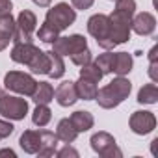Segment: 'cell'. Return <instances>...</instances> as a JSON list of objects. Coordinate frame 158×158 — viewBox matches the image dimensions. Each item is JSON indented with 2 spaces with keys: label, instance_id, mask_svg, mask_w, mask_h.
<instances>
[{
  "label": "cell",
  "instance_id": "obj_13",
  "mask_svg": "<svg viewBox=\"0 0 158 158\" xmlns=\"http://www.w3.org/2000/svg\"><path fill=\"white\" fill-rule=\"evenodd\" d=\"M37 52H39V48L34 43H15L13 48H11V60L15 63L28 65Z\"/></svg>",
  "mask_w": 158,
  "mask_h": 158
},
{
  "label": "cell",
  "instance_id": "obj_15",
  "mask_svg": "<svg viewBox=\"0 0 158 158\" xmlns=\"http://www.w3.org/2000/svg\"><path fill=\"white\" fill-rule=\"evenodd\" d=\"M19 145L24 152L37 154L39 145H41V130H24L21 139H19Z\"/></svg>",
  "mask_w": 158,
  "mask_h": 158
},
{
  "label": "cell",
  "instance_id": "obj_27",
  "mask_svg": "<svg viewBox=\"0 0 158 158\" xmlns=\"http://www.w3.org/2000/svg\"><path fill=\"white\" fill-rule=\"evenodd\" d=\"M80 76H84V78H89V80H95L97 84L102 80V71L95 65V63H88V65H82V69H80Z\"/></svg>",
  "mask_w": 158,
  "mask_h": 158
},
{
  "label": "cell",
  "instance_id": "obj_8",
  "mask_svg": "<svg viewBox=\"0 0 158 158\" xmlns=\"http://www.w3.org/2000/svg\"><path fill=\"white\" fill-rule=\"evenodd\" d=\"M88 48V39L80 34H73V35H65V37H58L52 43V50L58 52L60 56H73L78 50Z\"/></svg>",
  "mask_w": 158,
  "mask_h": 158
},
{
  "label": "cell",
  "instance_id": "obj_24",
  "mask_svg": "<svg viewBox=\"0 0 158 158\" xmlns=\"http://www.w3.org/2000/svg\"><path fill=\"white\" fill-rule=\"evenodd\" d=\"M158 101V88L156 84H145L141 86V89L138 91V102L139 104H156Z\"/></svg>",
  "mask_w": 158,
  "mask_h": 158
},
{
  "label": "cell",
  "instance_id": "obj_31",
  "mask_svg": "<svg viewBox=\"0 0 158 158\" xmlns=\"http://www.w3.org/2000/svg\"><path fill=\"white\" fill-rule=\"evenodd\" d=\"M54 154H56L58 158H67V156H71V158H78V151H76L74 147H71L69 143H65V147L60 149V151H56Z\"/></svg>",
  "mask_w": 158,
  "mask_h": 158
},
{
  "label": "cell",
  "instance_id": "obj_34",
  "mask_svg": "<svg viewBox=\"0 0 158 158\" xmlns=\"http://www.w3.org/2000/svg\"><path fill=\"white\" fill-rule=\"evenodd\" d=\"M149 76L152 82H158V61H149Z\"/></svg>",
  "mask_w": 158,
  "mask_h": 158
},
{
  "label": "cell",
  "instance_id": "obj_12",
  "mask_svg": "<svg viewBox=\"0 0 158 158\" xmlns=\"http://www.w3.org/2000/svg\"><path fill=\"white\" fill-rule=\"evenodd\" d=\"M156 28V19L152 13L149 11H141L136 17H132V24L130 30H134L138 35H151Z\"/></svg>",
  "mask_w": 158,
  "mask_h": 158
},
{
  "label": "cell",
  "instance_id": "obj_37",
  "mask_svg": "<svg viewBox=\"0 0 158 158\" xmlns=\"http://www.w3.org/2000/svg\"><path fill=\"white\" fill-rule=\"evenodd\" d=\"M0 154H10V156H13V158H15V152H13L11 149H2V151H0Z\"/></svg>",
  "mask_w": 158,
  "mask_h": 158
},
{
  "label": "cell",
  "instance_id": "obj_33",
  "mask_svg": "<svg viewBox=\"0 0 158 158\" xmlns=\"http://www.w3.org/2000/svg\"><path fill=\"white\" fill-rule=\"evenodd\" d=\"M95 0H71V4L76 8V10H89L93 6Z\"/></svg>",
  "mask_w": 158,
  "mask_h": 158
},
{
  "label": "cell",
  "instance_id": "obj_5",
  "mask_svg": "<svg viewBox=\"0 0 158 158\" xmlns=\"http://www.w3.org/2000/svg\"><path fill=\"white\" fill-rule=\"evenodd\" d=\"M28 114V102L23 97L17 95H0V115L10 119V121H21Z\"/></svg>",
  "mask_w": 158,
  "mask_h": 158
},
{
  "label": "cell",
  "instance_id": "obj_22",
  "mask_svg": "<svg viewBox=\"0 0 158 158\" xmlns=\"http://www.w3.org/2000/svg\"><path fill=\"white\" fill-rule=\"evenodd\" d=\"M56 136H58V139H61L63 143H73V141L76 139L78 132H76V128L73 127V123H71L69 117H67V119H61V121L58 123V127H56Z\"/></svg>",
  "mask_w": 158,
  "mask_h": 158
},
{
  "label": "cell",
  "instance_id": "obj_25",
  "mask_svg": "<svg viewBox=\"0 0 158 158\" xmlns=\"http://www.w3.org/2000/svg\"><path fill=\"white\" fill-rule=\"evenodd\" d=\"M50 119H52L50 108H48L47 104H37L35 110H34V114H32L34 125H35V127H47V125L50 123Z\"/></svg>",
  "mask_w": 158,
  "mask_h": 158
},
{
  "label": "cell",
  "instance_id": "obj_26",
  "mask_svg": "<svg viewBox=\"0 0 158 158\" xmlns=\"http://www.w3.org/2000/svg\"><path fill=\"white\" fill-rule=\"evenodd\" d=\"M37 37H39L43 43H50V45H52V43H54V41L60 37V32H58V30H54V28H52V26H50V24L45 21V23L39 26Z\"/></svg>",
  "mask_w": 158,
  "mask_h": 158
},
{
  "label": "cell",
  "instance_id": "obj_7",
  "mask_svg": "<svg viewBox=\"0 0 158 158\" xmlns=\"http://www.w3.org/2000/svg\"><path fill=\"white\" fill-rule=\"evenodd\" d=\"M89 143H91V149L102 158H121L123 156L121 149L115 145V138L110 132H104V130L95 132L91 136Z\"/></svg>",
  "mask_w": 158,
  "mask_h": 158
},
{
  "label": "cell",
  "instance_id": "obj_38",
  "mask_svg": "<svg viewBox=\"0 0 158 158\" xmlns=\"http://www.w3.org/2000/svg\"><path fill=\"white\" fill-rule=\"evenodd\" d=\"M0 95H2V89H0Z\"/></svg>",
  "mask_w": 158,
  "mask_h": 158
},
{
  "label": "cell",
  "instance_id": "obj_18",
  "mask_svg": "<svg viewBox=\"0 0 158 158\" xmlns=\"http://www.w3.org/2000/svg\"><path fill=\"white\" fill-rule=\"evenodd\" d=\"M132 56L128 52H114V67L112 73H115L117 76H125L132 71Z\"/></svg>",
  "mask_w": 158,
  "mask_h": 158
},
{
  "label": "cell",
  "instance_id": "obj_20",
  "mask_svg": "<svg viewBox=\"0 0 158 158\" xmlns=\"http://www.w3.org/2000/svg\"><path fill=\"white\" fill-rule=\"evenodd\" d=\"M30 97L35 104H48L50 101H54V88L48 82H37L35 89Z\"/></svg>",
  "mask_w": 158,
  "mask_h": 158
},
{
  "label": "cell",
  "instance_id": "obj_10",
  "mask_svg": "<svg viewBox=\"0 0 158 158\" xmlns=\"http://www.w3.org/2000/svg\"><path fill=\"white\" fill-rule=\"evenodd\" d=\"M128 125H130V130L138 136H145V134H151L154 128H156V117L152 112H147V110H138L130 115L128 119Z\"/></svg>",
  "mask_w": 158,
  "mask_h": 158
},
{
  "label": "cell",
  "instance_id": "obj_16",
  "mask_svg": "<svg viewBox=\"0 0 158 158\" xmlns=\"http://www.w3.org/2000/svg\"><path fill=\"white\" fill-rule=\"evenodd\" d=\"M69 119H71V123H73V127L76 128L78 134H80V132H88L95 125V119H93V115L88 110H76V112L71 114Z\"/></svg>",
  "mask_w": 158,
  "mask_h": 158
},
{
  "label": "cell",
  "instance_id": "obj_29",
  "mask_svg": "<svg viewBox=\"0 0 158 158\" xmlns=\"http://www.w3.org/2000/svg\"><path fill=\"white\" fill-rule=\"evenodd\" d=\"M71 61L78 67H82V65H88L91 61V50L89 48H84V50H78L76 54L71 56Z\"/></svg>",
  "mask_w": 158,
  "mask_h": 158
},
{
  "label": "cell",
  "instance_id": "obj_17",
  "mask_svg": "<svg viewBox=\"0 0 158 158\" xmlns=\"http://www.w3.org/2000/svg\"><path fill=\"white\" fill-rule=\"evenodd\" d=\"M74 84H76L78 99H84V101H95L97 91H99V88H97V82H95V80H89V78L80 76V78H78V82H74Z\"/></svg>",
  "mask_w": 158,
  "mask_h": 158
},
{
  "label": "cell",
  "instance_id": "obj_14",
  "mask_svg": "<svg viewBox=\"0 0 158 158\" xmlns=\"http://www.w3.org/2000/svg\"><path fill=\"white\" fill-rule=\"evenodd\" d=\"M13 32H15V19L11 13L0 15V52L4 48H8L10 41L13 39Z\"/></svg>",
  "mask_w": 158,
  "mask_h": 158
},
{
  "label": "cell",
  "instance_id": "obj_6",
  "mask_svg": "<svg viewBox=\"0 0 158 158\" xmlns=\"http://www.w3.org/2000/svg\"><path fill=\"white\" fill-rule=\"evenodd\" d=\"M37 28V17L30 10H23L15 21V32H13V43H32V35Z\"/></svg>",
  "mask_w": 158,
  "mask_h": 158
},
{
  "label": "cell",
  "instance_id": "obj_1",
  "mask_svg": "<svg viewBox=\"0 0 158 158\" xmlns=\"http://www.w3.org/2000/svg\"><path fill=\"white\" fill-rule=\"evenodd\" d=\"M130 89H132V84H130L128 78L117 76V78H114L110 84H106L104 88H101V89L97 91L95 101L99 102L101 108L112 110V108L119 106V104L130 95Z\"/></svg>",
  "mask_w": 158,
  "mask_h": 158
},
{
  "label": "cell",
  "instance_id": "obj_11",
  "mask_svg": "<svg viewBox=\"0 0 158 158\" xmlns=\"http://www.w3.org/2000/svg\"><path fill=\"white\" fill-rule=\"evenodd\" d=\"M54 97H56V101H58V104H60V106H63V108L73 106V104L78 101L76 84H74L73 80H65V82H61V84L56 88Z\"/></svg>",
  "mask_w": 158,
  "mask_h": 158
},
{
  "label": "cell",
  "instance_id": "obj_21",
  "mask_svg": "<svg viewBox=\"0 0 158 158\" xmlns=\"http://www.w3.org/2000/svg\"><path fill=\"white\" fill-rule=\"evenodd\" d=\"M48 54V76L50 78H61L63 76V73H65V63H63V56H60L58 52H54V50H48L47 52Z\"/></svg>",
  "mask_w": 158,
  "mask_h": 158
},
{
  "label": "cell",
  "instance_id": "obj_36",
  "mask_svg": "<svg viewBox=\"0 0 158 158\" xmlns=\"http://www.w3.org/2000/svg\"><path fill=\"white\" fill-rule=\"evenodd\" d=\"M32 2H34L35 6H39V8H47V6H50L52 0H32Z\"/></svg>",
  "mask_w": 158,
  "mask_h": 158
},
{
  "label": "cell",
  "instance_id": "obj_2",
  "mask_svg": "<svg viewBox=\"0 0 158 158\" xmlns=\"http://www.w3.org/2000/svg\"><path fill=\"white\" fill-rule=\"evenodd\" d=\"M110 28H108V39H106V50H112L117 45H123L130 39V24L132 15L123 13L119 10H114L112 15H108Z\"/></svg>",
  "mask_w": 158,
  "mask_h": 158
},
{
  "label": "cell",
  "instance_id": "obj_32",
  "mask_svg": "<svg viewBox=\"0 0 158 158\" xmlns=\"http://www.w3.org/2000/svg\"><path fill=\"white\" fill-rule=\"evenodd\" d=\"M13 130H15V127H13L10 121L0 119V139H2V138H8V136H11V134H13Z\"/></svg>",
  "mask_w": 158,
  "mask_h": 158
},
{
  "label": "cell",
  "instance_id": "obj_35",
  "mask_svg": "<svg viewBox=\"0 0 158 158\" xmlns=\"http://www.w3.org/2000/svg\"><path fill=\"white\" fill-rule=\"evenodd\" d=\"M11 0H0V15H6V13H11Z\"/></svg>",
  "mask_w": 158,
  "mask_h": 158
},
{
  "label": "cell",
  "instance_id": "obj_30",
  "mask_svg": "<svg viewBox=\"0 0 158 158\" xmlns=\"http://www.w3.org/2000/svg\"><path fill=\"white\" fill-rule=\"evenodd\" d=\"M115 10L134 17V13H136V0H115Z\"/></svg>",
  "mask_w": 158,
  "mask_h": 158
},
{
  "label": "cell",
  "instance_id": "obj_4",
  "mask_svg": "<svg viewBox=\"0 0 158 158\" xmlns=\"http://www.w3.org/2000/svg\"><path fill=\"white\" fill-rule=\"evenodd\" d=\"M45 21L58 32L67 30L74 21H76V11L67 4V2H60L54 8H50L45 15Z\"/></svg>",
  "mask_w": 158,
  "mask_h": 158
},
{
  "label": "cell",
  "instance_id": "obj_19",
  "mask_svg": "<svg viewBox=\"0 0 158 158\" xmlns=\"http://www.w3.org/2000/svg\"><path fill=\"white\" fill-rule=\"evenodd\" d=\"M56 147H58V136L54 132H50V130H41V145H39L37 154L43 156V158L54 156Z\"/></svg>",
  "mask_w": 158,
  "mask_h": 158
},
{
  "label": "cell",
  "instance_id": "obj_23",
  "mask_svg": "<svg viewBox=\"0 0 158 158\" xmlns=\"http://www.w3.org/2000/svg\"><path fill=\"white\" fill-rule=\"evenodd\" d=\"M34 74H47L48 73V54L47 52H43V50H39L35 56H34V60L26 65Z\"/></svg>",
  "mask_w": 158,
  "mask_h": 158
},
{
  "label": "cell",
  "instance_id": "obj_9",
  "mask_svg": "<svg viewBox=\"0 0 158 158\" xmlns=\"http://www.w3.org/2000/svg\"><path fill=\"white\" fill-rule=\"evenodd\" d=\"M108 28H110V21H108V15H104V13H95L88 21V32H89V35L95 37L97 45L101 48H104V50H106Z\"/></svg>",
  "mask_w": 158,
  "mask_h": 158
},
{
  "label": "cell",
  "instance_id": "obj_28",
  "mask_svg": "<svg viewBox=\"0 0 158 158\" xmlns=\"http://www.w3.org/2000/svg\"><path fill=\"white\" fill-rule=\"evenodd\" d=\"M95 65L102 71V74L112 73V67H114V52L106 50L104 54H99V58L95 60Z\"/></svg>",
  "mask_w": 158,
  "mask_h": 158
},
{
  "label": "cell",
  "instance_id": "obj_3",
  "mask_svg": "<svg viewBox=\"0 0 158 158\" xmlns=\"http://www.w3.org/2000/svg\"><path fill=\"white\" fill-rule=\"evenodd\" d=\"M35 84H37L35 78L28 73H23V71H10L4 76L6 89L13 91V93H19V95H24V97H30L34 93Z\"/></svg>",
  "mask_w": 158,
  "mask_h": 158
}]
</instances>
